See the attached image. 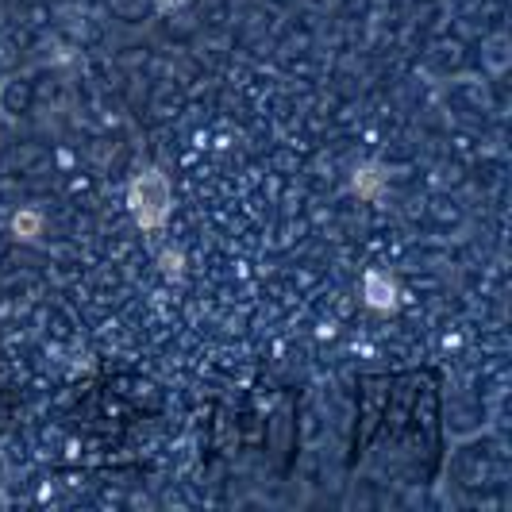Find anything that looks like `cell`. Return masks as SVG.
Wrapping results in <instances>:
<instances>
[{"instance_id": "277c9868", "label": "cell", "mask_w": 512, "mask_h": 512, "mask_svg": "<svg viewBox=\"0 0 512 512\" xmlns=\"http://www.w3.org/2000/svg\"><path fill=\"white\" fill-rule=\"evenodd\" d=\"M12 231H16L20 239H35V235L43 231V216H39L35 208H24V212H16V220H12Z\"/></svg>"}, {"instance_id": "7a4b0ae2", "label": "cell", "mask_w": 512, "mask_h": 512, "mask_svg": "<svg viewBox=\"0 0 512 512\" xmlns=\"http://www.w3.org/2000/svg\"><path fill=\"white\" fill-rule=\"evenodd\" d=\"M362 301H366V308H374V312H393V308L401 305V289H397V282L385 270L370 266L362 274Z\"/></svg>"}, {"instance_id": "6da1fadb", "label": "cell", "mask_w": 512, "mask_h": 512, "mask_svg": "<svg viewBox=\"0 0 512 512\" xmlns=\"http://www.w3.org/2000/svg\"><path fill=\"white\" fill-rule=\"evenodd\" d=\"M128 212L131 220L143 231H162L170 224V212H174V189H170V178L162 170H139L135 178L128 181Z\"/></svg>"}, {"instance_id": "5b68a950", "label": "cell", "mask_w": 512, "mask_h": 512, "mask_svg": "<svg viewBox=\"0 0 512 512\" xmlns=\"http://www.w3.org/2000/svg\"><path fill=\"white\" fill-rule=\"evenodd\" d=\"M162 262H166V274H181V255H178V251H174V255H166Z\"/></svg>"}, {"instance_id": "3957f363", "label": "cell", "mask_w": 512, "mask_h": 512, "mask_svg": "<svg viewBox=\"0 0 512 512\" xmlns=\"http://www.w3.org/2000/svg\"><path fill=\"white\" fill-rule=\"evenodd\" d=\"M351 189L359 193L362 201H370V205H378L385 197V189H389V174H385L382 162H366L355 170V181H351Z\"/></svg>"}]
</instances>
